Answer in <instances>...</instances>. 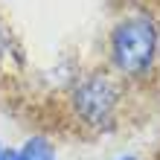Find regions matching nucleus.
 <instances>
[{"instance_id":"1","label":"nucleus","mask_w":160,"mask_h":160,"mask_svg":"<svg viewBox=\"0 0 160 160\" xmlns=\"http://www.w3.org/2000/svg\"><path fill=\"white\" fill-rule=\"evenodd\" d=\"M102 64L131 90L160 82V9L154 3L119 9L105 32Z\"/></svg>"},{"instance_id":"2","label":"nucleus","mask_w":160,"mask_h":160,"mask_svg":"<svg viewBox=\"0 0 160 160\" xmlns=\"http://www.w3.org/2000/svg\"><path fill=\"white\" fill-rule=\"evenodd\" d=\"M131 88L105 64L82 70L64 90V108L73 122L88 137H102L119 128L128 108Z\"/></svg>"},{"instance_id":"3","label":"nucleus","mask_w":160,"mask_h":160,"mask_svg":"<svg viewBox=\"0 0 160 160\" xmlns=\"http://www.w3.org/2000/svg\"><path fill=\"white\" fill-rule=\"evenodd\" d=\"M9 160H58V152H55L52 140L44 134L26 137L21 146H9Z\"/></svg>"},{"instance_id":"4","label":"nucleus","mask_w":160,"mask_h":160,"mask_svg":"<svg viewBox=\"0 0 160 160\" xmlns=\"http://www.w3.org/2000/svg\"><path fill=\"white\" fill-rule=\"evenodd\" d=\"M15 52H18L15 35H12V29H9V23L3 21V15H0V70L15 58Z\"/></svg>"},{"instance_id":"5","label":"nucleus","mask_w":160,"mask_h":160,"mask_svg":"<svg viewBox=\"0 0 160 160\" xmlns=\"http://www.w3.org/2000/svg\"><path fill=\"white\" fill-rule=\"evenodd\" d=\"M111 9H131V6H146V3H154V0H108Z\"/></svg>"},{"instance_id":"6","label":"nucleus","mask_w":160,"mask_h":160,"mask_svg":"<svg viewBox=\"0 0 160 160\" xmlns=\"http://www.w3.org/2000/svg\"><path fill=\"white\" fill-rule=\"evenodd\" d=\"M0 160H9V146L0 140Z\"/></svg>"},{"instance_id":"7","label":"nucleus","mask_w":160,"mask_h":160,"mask_svg":"<svg viewBox=\"0 0 160 160\" xmlns=\"http://www.w3.org/2000/svg\"><path fill=\"white\" fill-rule=\"evenodd\" d=\"M114 160H143V157H137V154H117Z\"/></svg>"}]
</instances>
